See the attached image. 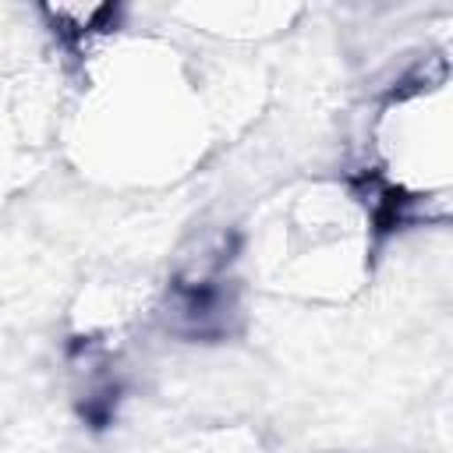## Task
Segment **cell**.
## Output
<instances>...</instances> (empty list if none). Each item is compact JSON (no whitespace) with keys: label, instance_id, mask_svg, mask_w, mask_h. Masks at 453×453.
Returning a JSON list of instances; mask_svg holds the SVG:
<instances>
[{"label":"cell","instance_id":"obj_1","mask_svg":"<svg viewBox=\"0 0 453 453\" xmlns=\"http://www.w3.org/2000/svg\"><path fill=\"white\" fill-rule=\"evenodd\" d=\"M446 85L439 81L432 92H414L400 99L382 120V156L389 166L393 184L400 188H432L446 184V142L425 138H449L446 131Z\"/></svg>","mask_w":453,"mask_h":453}]
</instances>
